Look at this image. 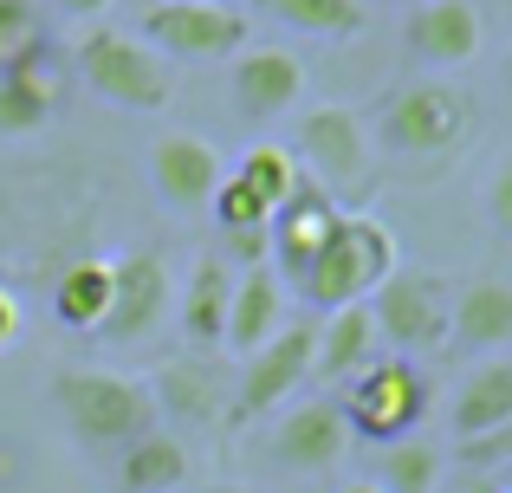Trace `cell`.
Returning a JSON list of instances; mask_svg holds the SVG:
<instances>
[{
  "instance_id": "6da1fadb",
  "label": "cell",
  "mask_w": 512,
  "mask_h": 493,
  "mask_svg": "<svg viewBox=\"0 0 512 493\" xmlns=\"http://www.w3.org/2000/svg\"><path fill=\"white\" fill-rule=\"evenodd\" d=\"M52 403H59V422L72 429L78 448H130L143 435H156V403L143 377L72 364L52 377Z\"/></svg>"
},
{
  "instance_id": "7a4b0ae2",
  "label": "cell",
  "mask_w": 512,
  "mask_h": 493,
  "mask_svg": "<svg viewBox=\"0 0 512 493\" xmlns=\"http://www.w3.org/2000/svg\"><path fill=\"white\" fill-rule=\"evenodd\" d=\"M402 266L396 234L376 215H338V228L325 234L318 260L299 273V299L318 312H338V305H363L389 273Z\"/></svg>"
},
{
  "instance_id": "3957f363",
  "label": "cell",
  "mask_w": 512,
  "mask_h": 493,
  "mask_svg": "<svg viewBox=\"0 0 512 493\" xmlns=\"http://www.w3.org/2000/svg\"><path fill=\"white\" fill-rule=\"evenodd\" d=\"M467 137H474V98L461 85H441V78L389 91L383 117H376V143L402 163H435V156L461 150Z\"/></svg>"
},
{
  "instance_id": "277c9868",
  "label": "cell",
  "mask_w": 512,
  "mask_h": 493,
  "mask_svg": "<svg viewBox=\"0 0 512 493\" xmlns=\"http://www.w3.org/2000/svg\"><path fill=\"white\" fill-rule=\"evenodd\" d=\"M363 305H370V318H376V338L396 344V357L441 351V344H448L454 286L441 273H428V266H396V273H389Z\"/></svg>"
},
{
  "instance_id": "5b68a950",
  "label": "cell",
  "mask_w": 512,
  "mask_h": 493,
  "mask_svg": "<svg viewBox=\"0 0 512 493\" xmlns=\"http://www.w3.org/2000/svg\"><path fill=\"white\" fill-rule=\"evenodd\" d=\"M338 409L350 422V442H383L389 448L428 416V377L409 364V357H376L370 370L350 377Z\"/></svg>"
},
{
  "instance_id": "8992f818",
  "label": "cell",
  "mask_w": 512,
  "mask_h": 493,
  "mask_svg": "<svg viewBox=\"0 0 512 493\" xmlns=\"http://www.w3.org/2000/svg\"><path fill=\"white\" fill-rule=\"evenodd\" d=\"M78 78H91V91L111 98V104H124V111H163L169 91H175L163 52H150L130 33H111V26L78 46Z\"/></svg>"
},
{
  "instance_id": "52a82bcc",
  "label": "cell",
  "mask_w": 512,
  "mask_h": 493,
  "mask_svg": "<svg viewBox=\"0 0 512 493\" xmlns=\"http://www.w3.org/2000/svg\"><path fill=\"white\" fill-rule=\"evenodd\" d=\"M137 26L143 46L169 59H227L247 46V13L227 0H156Z\"/></svg>"
},
{
  "instance_id": "ba28073f",
  "label": "cell",
  "mask_w": 512,
  "mask_h": 493,
  "mask_svg": "<svg viewBox=\"0 0 512 493\" xmlns=\"http://www.w3.org/2000/svg\"><path fill=\"white\" fill-rule=\"evenodd\" d=\"M312 331L318 325H279L273 338L247 357L227 416L234 422H260V416H273V409H286L292 396H299V383L312 377Z\"/></svg>"
},
{
  "instance_id": "9c48e42d",
  "label": "cell",
  "mask_w": 512,
  "mask_h": 493,
  "mask_svg": "<svg viewBox=\"0 0 512 493\" xmlns=\"http://www.w3.org/2000/svg\"><path fill=\"white\" fill-rule=\"evenodd\" d=\"M299 156L305 176L325 195L357 189V182H370V124L344 104H318V111L299 117Z\"/></svg>"
},
{
  "instance_id": "30bf717a",
  "label": "cell",
  "mask_w": 512,
  "mask_h": 493,
  "mask_svg": "<svg viewBox=\"0 0 512 493\" xmlns=\"http://www.w3.org/2000/svg\"><path fill=\"white\" fill-rule=\"evenodd\" d=\"M163 312H169L163 253H143V247L117 253L111 260V305H104V318H98V338L104 344H137L163 325Z\"/></svg>"
},
{
  "instance_id": "8fae6325",
  "label": "cell",
  "mask_w": 512,
  "mask_h": 493,
  "mask_svg": "<svg viewBox=\"0 0 512 493\" xmlns=\"http://www.w3.org/2000/svg\"><path fill=\"white\" fill-rule=\"evenodd\" d=\"M338 195H325L312 176H299V189L286 195V202L273 208V221H266V241H273V273L292 279L299 286V273L318 260V247H325V234L338 228Z\"/></svg>"
},
{
  "instance_id": "7c38bea8",
  "label": "cell",
  "mask_w": 512,
  "mask_h": 493,
  "mask_svg": "<svg viewBox=\"0 0 512 493\" xmlns=\"http://www.w3.org/2000/svg\"><path fill=\"white\" fill-rule=\"evenodd\" d=\"M350 455V422L338 403H292L273 429V461L286 474H325Z\"/></svg>"
},
{
  "instance_id": "4fadbf2b",
  "label": "cell",
  "mask_w": 512,
  "mask_h": 493,
  "mask_svg": "<svg viewBox=\"0 0 512 493\" xmlns=\"http://www.w3.org/2000/svg\"><path fill=\"white\" fill-rule=\"evenodd\" d=\"M221 176H227V163L208 137H163L150 156V182L175 215H201L214 202V189H221Z\"/></svg>"
},
{
  "instance_id": "5bb4252c",
  "label": "cell",
  "mask_w": 512,
  "mask_h": 493,
  "mask_svg": "<svg viewBox=\"0 0 512 493\" xmlns=\"http://www.w3.org/2000/svg\"><path fill=\"white\" fill-rule=\"evenodd\" d=\"M150 403L156 416H175V422H221L227 403H234V383L214 357H169L163 370L150 377Z\"/></svg>"
},
{
  "instance_id": "9a60e30c",
  "label": "cell",
  "mask_w": 512,
  "mask_h": 493,
  "mask_svg": "<svg viewBox=\"0 0 512 493\" xmlns=\"http://www.w3.org/2000/svg\"><path fill=\"white\" fill-rule=\"evenodd\" d=\"M234 111L240 117H253V124H273V117H286L292 104H299V91H305V65L292 59L286 46H260V52H247V59L234 65Z\"/></svg>"
},
{
  "instance_id": "2e32d148",
  "label": "cell",
  "mask_w": 512,
  "mask_h": 493,
  "mask_svg": "<svg viewBox=\"0 0 512 493\" xmlns=\"http://www.w3.org/2000/svg\"><path fill=\"white\" fill-rule=\"evenodd\" d=\"M409 52L435 72H454L480 52V7L474 0H422L409 7Z\"/></svg>"
},
{
  "instance_id": "e0dca14e",
  "label": "cell",
  "mask_w": 512,
  "mask_h": 493,
  "mask_svg": "<svg viewBox=\"0 0 512 493\" xmlns=\"http://www.w3.org/2000/svg\"><path fill=\"white\" fill-rule=\"evenodd\" d=\"M376 357H383V338H376L370 305H338V312L318 318V331H312V377L318 383H350Z\"/></svg>"
},
{
  "instance_id": "ac0fdd59",
  "label": "cell",
  "mask_w": 512,
  "mask_h": 493,
  "mask_svg": "<svg viewBox=\"0 0 512 493\" xmlns=\"http://www.w3.org/2000/svg\"><path fill=\"white\" fill-rule=\"evenodd\" d=\"M279 325H286V279H279L273 266H247V279H234V299H227L221 344L247 364Z\"/></svg>"
},
{
  "instance_id": "d6986e66",
  "label": "cell",
  "mask_w": 512,
  "mask_h": 493,
  "mask_svg": "<svg viewBox=\"0 0 512 493\" xmlns=\"http://www.w3.org/2000/svg\"><path fill=\"white\" fill-rule=\"evenodd\" d=\"M65 91V72L59 59L46 52H33L26 65H13L7 78H0V137H26V130H39L52 117V104H59Z\"/></svg>"
},
{
  "instance_id": "ffe728a7",
  "label": "cell",
  "mask_w": 512,
  "mask_h": 493,
  "mask_svg": "<svg viewBox=\"0 0 512 493\" xmlns=\"http://www.w3.org/2000/svg\"><path fill=\"white\" fill-rule=\"evenodd\" d=\"M448 338L461 351H500L512 338V279H474L448 312Z\"/></svg>"
},
{
  "instance_id": "44dd1931",
  "label": "cell",
  "mask_w": 512,
  "mask_h": 493,
  "mask_svg": "<svg viewBox=\"0 0 512 493\" xmlns=\"http://www.w3.org/2000/svg\"><path fill=\"white\" fill-rule=\"evenodd\" d=\"M500 422H512V357H487L454 390V435L474 442V435H493Z\"/></svg>"
},
{
  "instance_id": "7402d4cb",
  "label": "cell",
  "mask_w": 512,
  "mask_h": 493,
  "mask_svg": "<svg viewBox=\"0 0 512 493\" xmlns=\"http://www.w3.org/2000/svg\"><path fill=\"white\" fill-rule=\"evenodd\" d=\"M182 481H188V448L163 429L130 442L117 461V493H182Z\"/></svg>"
},
{
  "instance_id": "603a6c76",
  "label": "cell",
  "mask_w": 512,
  "mask_h": 493,
  "mask_svg": "<svg viewBox=\"0 0 512 493\" xmlns=\"http://www.w3.org/2000/svg\"><path fill=\"white\" fill-rule=\"evenodd\" d=\"M227 299H234V273H227V260H201L195 279H188V292H182V331H188V344H195V351L221 344Z\"/></svg>"
},
{
  "instance_id": "cb8c5ba5",
  "label": "cell",
  "mask_w": 512,
  "mask_h": 493,
  "mask_svg": "<svg viewBox=\"0 0 512 493\" xmlns=\"http://www.w3.org/2000/svg\"><path fill=\"white\" fill-rule=\"evenodd\" d=\"M104 305H111V260H78V266H65L59 286H52V312L72 331H98Z\"/></svg>"
},
{
  "instance_id": "d4e9b609",
  "label": "cell",
  "mask_w": 512,
  "mask_h": 493,
  "mask_svg": "<svg viewBox=\"0 0 512 493\" xmlns=\"http://www.w3.org/2000/svg\"><path fill=\"white\" fill-rule=\"evenodd\" d=\"M279 26H299L312 39H350L363 33V0H260Z\"/></svg>"
},
{
  "instance_id": "484cf974",
  "label": "cell",
  "mask_w": 512,
  "mask_h": 493,
  "mask_svg": "<svg viewBox=\"0 0 512 493\" xmlns=\"http://www.w3.org/2000/svg\"><path fill=\"white\" fill-rule=\"evenodd\" d=\"M441 474H448L441 448H428V442H389L383 448V468H376V487H383V493H441Z\"/></svg>"
},
{
  "instance_id": "4316f807",
  "label": "cell",
  "mask_w": 512,
  "mask_h": 493,
  "mask_svg": "<svg viewBox=\"0 0 512 493\" xmlns=\"http://www.w3.org/2000/svg\"><path fill=\"white\" fill-rule=\"evenodd\" d=\"M240 182H247L253 195H260L266 208H279L292 189H299V156L292 150H279V143H253L247 156H240V169H234Z\"/></svg>"
},
{
  "instance_id": "83f0119b",
  "label": "cell",
  "mask_w": 512,
  "mask_h": 493,
  "mask_svg": "<svg viewBox=\"0 0 512 493\" xmlns=\"http://www.w3.org/2000/svg\"><path fill=\"white\" fill-rule=\"evenodd\" d=\"M33 52H46L39 0H0V78H7L13 65H26Z\"/></svg>"
},
{
  "instance_id": "f1b7e54d",
  "label": "cell",
  "mask_w": 512,
  "mask_h": 493,
  "mask_svg": "<svg viewBox=\"0 0 512 493\" xmlns=\"http://www.w3.org/2000/svg\"><path fill=\"white\" fill-rule=\"evenodd\" d=\"M214 221H221V234H240V228H266L273 221V208L260 202V195L247 189L240 176H221V189H214Z\"/></svg>"
},
{
  "instance_id": "f546056e",
  "label": "cell",
  "mask_w": 512,
  "mask_h": 493,
  "mask_svg": "<svg viewBox=\"0 0 512 493\" xmlns=\"http://www.w3.org/2000/svg\"><path fill=\"white\" fill-rule=\"evenodd\" d=\"M454 455H461V468H480V474H500L512 461V422H500L493 435H474V442H454Z\"/></svg>"
},
{
  "instance_id": "4dcf8cb0",
  "label": "cell",
  "mask_w": 512,
  "mask_h": 493,
  "mask_svg": "<svg viewBox=\"0 0 512 493\" xmlns=\"http://www.w3.org/2000/svg\"><path fill=\"white\" fill-rule=\"evenodd\" d=\"M487 215H493L500 234H512V156L493 169V182H487Z\"/></svg>"
},
{
  "instance_id": "1f68e13d",
  "label": "cell",
  "mask_w": 512,
  "mask_h": 493,
  "mask_svg": "<svg viewBox=\"0 0 512 493\" xmlns=\"http://www.w3.org/2000/svg\"><path fill=\"white\" fill-rule=\"evenodd\" d=\"M227 253H234V260H247V266H266L273 241H266V228H240V234H227Z\"/></svg>"
},
{
  "instance_id": "d6a6232c",
  "label": "cell",
  "mask_w": 512,
  "mask_h": 493,
  "mask_svg": "<svg viewBox=\"0 0 512 493\" xmlns=\"http://www.w3.org/2000/svg\"><path fill=\"white\" fill-rule=\"evenodd\" d=\"M441 493H500V474H480V468H461V474H454V487L441 481Z\"/></svg>"
},
{
  "instance_id": "836d02e7",
  "label": "cell",
  "mask_w": 512,
  "mask_h": 493,
  "mask_svg": "<svg viewBox=\"0 0 512 493\" xmlns=\"http://www.w3.org/2000/svg\"><path fill=\"white\" fill-rule=\"evenodd\" d=\"M13 338H20V305H13V292L0 286V351H7Z\"/></svg>"
},
{
  "instance_id": "e575fe53",
  "label": "cell",
  "mask_w": 512,
  "mask_h": 493,
  "mask_svg": "<svg viewBox=\"0 0 512 493\" xmlns=\"http://www.w3.org/2000/svg\"><path fill=\"white\" fill-rule=\"evenodd\" d=\"M52 7H59V13H72V20H91V13H104L111 0H52Z\"/></svg>"
},
{
  "instance_id": "d590c367",
  "label": "cell",
  "mask_w": 512,
  "mask_h": 493,
  "mask_svg": "<svg viewBox=\"0 0 512 493\" xmlns=\"http://www.w3.org/2000/svg\"><path fill=\"white\" fill-rule=\"evenodd\" d=\"M338 493H383L376 481H350V487H338Z\"/></svg>"
},
{
  "instance_id": "8d00e7d4",
  "label": "cell",
  "mask_w": 512,
  "mask_h": 493,
  "mask_svg": "<svg viewBox=\"0 0 512 493\" xmlns=\"http://www.w3.org/2000/svg\"><path fill=\"white\" fill-rule=\"evenodd\" d=\"M500 493H512V461H506V468H500Z\"/></svg>"
},
{
  "instance_id": "74e56055",
  "label": "cell",
  "mask_w": 512,
  "mask_h": 493,
  "mask_svg": "<svg viewBox=\"0 0 512 493\" xmlns=\"http://www.w3.org/2000/svg\"><path fill=\"white\" fill-rule=\"evenodd\" d=\"M506 98H512V46H506Z\"/></svg>"
},
{
  "instance_id": "f35d334b",
  "label": "cell",
  "mask_w": 512,
  "mask_h": 493,
  "mask_svg": "<svg viewBox=\"0 0 512 493\" xmlns=\"http://www.w3.org/2000/svg\"><path fill=\"white\" fill-rule=\"evenodd\" d=\"M396 7H422V0H396Z\"/></svg>"
},
{
  "instance_id": "ab89813d",
  "label": "cell",
  "mask_w": 512,
  "mask_h": 493,
  "mask_svg": "<svg viewBox=\"0 0 512 493\" xmlns=\"http://www.w3.org/2000/svg\"><path fill=\"white\" fill-rule=\"evenodd\" d=\"M221 493H227V487H221Z\"/></svg>"
}]
</instances>
